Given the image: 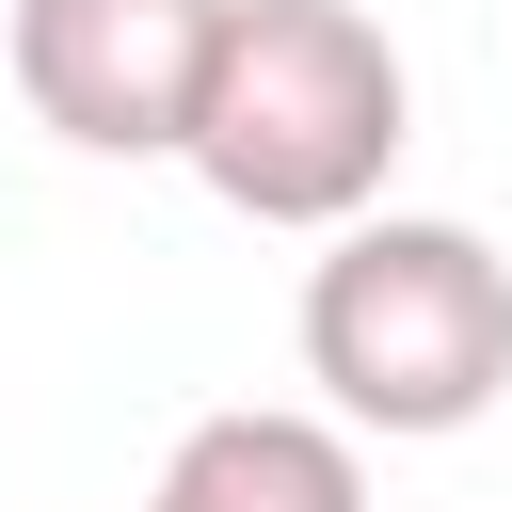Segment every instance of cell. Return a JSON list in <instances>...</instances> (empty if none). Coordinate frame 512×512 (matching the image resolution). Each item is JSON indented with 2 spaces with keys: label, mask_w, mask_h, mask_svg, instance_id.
<instances>
[{
  "label": "cell",
  "mask_w": 512,
  "mask_h": 512,
  "mask_svg": "<svg viewBox=\"0 0 512 512\" xmlns=\"http://www.w3.org/2000/svg\"><path fill=\"white\" fill-rule=\"evenodd\" d=\"M400 144H416V80H400L368 0H224V48H208V96H192L176 160L240 224L320 240V224L384 208Z\"/></svg>",
  "instance_id": "1"
},
{
  "label": "cell",
  "mask_w": 512,
  "mask_h": 512,
  "mask_svg": "<svg viewBox=\"0 0 512 512\" xmlns=\"http://www.w3.org/2000/svg\"><path fill=\"white\" fill-rule=\"evenodd\" d=\"M304 384L384 448H448L512 400V256L448 208H352L304 272Z\"/></svg>",
  "instance_id": "2"
},
{
  "label": "cell",
  "mask_w": 512,
  "mask_h": 512,
  "mask_svg": "<svg viewBox=\"0 0 512 512\" xmlns=\"http://www.w3.org/2000/svg\"><path fill=\"white\" fill-rule=\"evenodd\" d=\"M0 48H16V96H32L48 144L176 160L192 96H208V48H224V0H16Z\"/></svg>",
  "instance_id": "3"
},
{
  "label": "cell",
  "mask_w": 512,
  "mask_h": 512,
  "mask_svg": "<svg viewBox=\"0 0 512 512\" xmlns=\"http://www.w3.org/2000/svg\"><path fill=\"white\" fill-rule=\"evenodd\" d=\"M144 512H368V432L352 416H288V400H224L160 448Z\"/></svg>",
  "instance_id": "4"
}]
</instances>
